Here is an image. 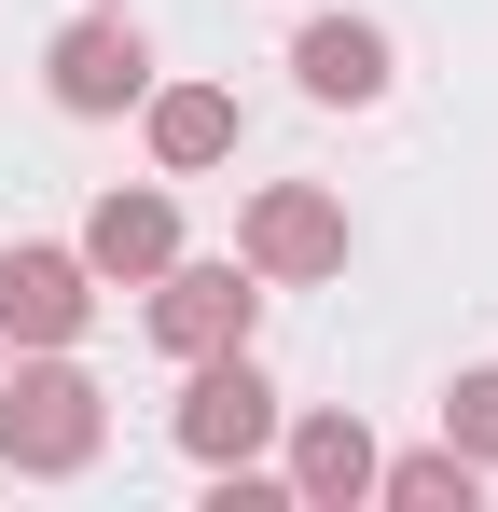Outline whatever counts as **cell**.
I'll return each instance as SVG.
<instances>
[{
	"label": "cell",
	"instance_id": "6da1fadb",
	"mask_svg": "<svg viewBox=\"0 0 498 512\" xmlns=\"http://www.w3.org/2000/svg\"><path fill=\"white\" fill-rule=\"evenodd\" d=\"M97 388H83L70 360H28V374H0V457L14 471H83L97 457Z\"/></svg>",
	"mask_w": 498,
	"mask_h": 512
},
{
	"label": "cell",
	"instance_id": "7a4b0ae2",
	"mask_svg": "<svg viewBox=\"0 0 498 512\" xmlns=\"http://www.w3.org/2000/svg\"><path fill=\"white\" fill-rule=\"evenodd\" d=\"M263 429H277V388H263V360H249V346H208V360H194V388H180V457L236 471Z\"/></svg>",
	"mask_w": 498,
	"mask_h": 512
},
{
	"label": "cell",
	"instance_id": "3957f363",
	"mask_svg": "<svg viewBox=\"0 0 498 512\" xmlns=\"http://www.w3.org/2000/svg\"><path fill=\"white\" fill-rule=\"evenodd\" d=\"M249 319H263V277L249 263H166L153 277V346H180V360L249 346Z\"/></svg>",
	"mask_w": 498,
	"mask_h": 512
},
{
	"label": "cell",
	"instance_id": "277c9868",
	"mask_svg": "<svg viewBox=\"0 0 498 512\" xmlns=\"http://www.w3.org/2000/svg\"><path fill=\"white\" fill-rule=\"evenodd\" d=\"M125 97H153V42L125 14H83L56 42V111H125Z\"/></svg>",
	"mask_w": 498,
	"mask_h": 512
},
{
	"label": "cell",
	"instance_id": "5b68a950",
	"mask_svg": "<svg viewBox=\"0 0 498 512\" xmlns=\"http://www.w3.org/2000/svg\"><path fill=\"white\" fill-rule=\"evenodd\" d=\"M332 263H346V208L305 194V180H277L249 208V277H332Z\"/></svg>",
	"mask_w": 498,
	"mask_h": 512
},
{
	"label": "cell",
	"instance_id": "8992f818",
	"mask_svg": "<svg viewBox=\"0 0 498 512\" xmlns=\"http://www.w3.org/2000/svg\"><path fill=\"white\" fill-rule=\"evenodd\" d=\"M83 250H0V333L14 346H70L83 333Z\"/></svg>",
	"mask_w": 498,
	"mask_h": 512
},
{
	"label": "cell",
	"instance_id": "52a82bcc",
	"mask_svg": "<svg viewBox=\"0 0 498 512\" xmlns=\"http://www.w3.org/2000/svg\"><path fill=\"white\" fill-rule=\"evenodd\" d=\"M291 84L319 97V111H374V97H388V28H360V14H319V28L291 42Z\"/></svg>",
	"mask_w": 498,
	"mask_h": 512
},
{
	"label": "cell",
	"instance_id": "ba28073f",
	"mask_svg": "<svg viewBox=\"0 0 498 512\" xmlns=\"http://www.w3.org/2000/svg\"><path fill=\"white\" fill-rule=\"evenodd\" d=\"M180 263V222H166V194H111L97 222H83V277H166Z\"/></svg>",
	"mask_w": 498,
	"mask_h": 512
},
{
	"label": "cell",
	"instance_id": "9c48e42d",
	"mask_svg": "<svg viewBox=\"0 0 498 512\" xmlns=\"http://www.w3.org/2000/svg\"><path fill=\"white\" fill-rule=\"evenodd\" d=\"M291 499H374V429H360V416H305V443H291Z\"/></svg>",
	"mask_w": 498,
	"mask_h": 512
},
{
	"label": "cell",
	"instance_id": "30bf717a",
	"mask_svg": "<svg viewBox=\"0 0 498 512\" xmlns=\"http://www.w3.org/2000/svg\"><path fill=\"white\" fill-rule=\"evenodd\" d=\"M153 153H166V167H222V153H236V97H222V84L153 97Z\"/></svg>",
	"mask_w": 498,
	"mask_h": 512
},
{
	"label": "cell",
	"instance_id": "8fae6325",
	"mask_svg": "<svg viewBox=\"0 0 498 512\" xmlns=\"http://www.w3.org/2000/svg\"><path fill=\"white\" fill-rule=\"evenodd\" d=\"M471 485H485V471H471L457 443H429V457H374V499H402V512H471Z\"/></svg>",
	"mask_w": 498,
	"mask_h": 512
},
{
	"label": "cell",
	"instance_id": "7c38bea8",
	"mask_svg": "<svg viewBox=\"0 0 498 512\" xmlns=\"http://www.w3.org/2000/svg\"><path fill=\"white\" fill-rule=\"evenodd\" d=\"M443 443H457L471 471H498V374H457V388H443Z\"/></svg>",
	"mask_w": 498,
	"mask_h": 512
}]
</instances>
